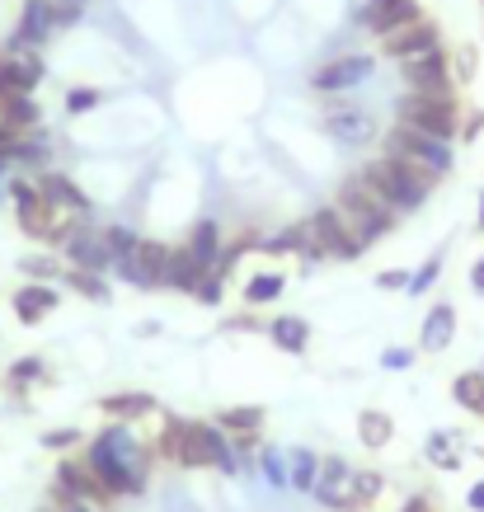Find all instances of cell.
Masks as SVG:
<instances>
[{
	"instance_id": "obj_1",
	"label": "cell",
	"mask_w": 484,
	"mask_h": 512,
	"mask_svg": "<svg viewBox=\"0 0 484 512\" xmlns=\"http://www.w3.org/2000/svg\"><path fill=\"white\" fill-rule=\"evenodd\" d=\"M85 461H90V470L104 480V489L113 498H137L146 489V475H151V451L132 437L127 423H113V428L94 437Z\"/></svg>"
},
{
	"instance_id": "obj_2",
	"label": "cell",
	"mask_w": 484,
	"mask_h": 512,
	"mask_svg": "<svg viewBox=\"0 0 484 512\" xmlns=\"http://www.w3.org/2000/svg\"><path fill=\"white\" fill-rule=\"evenodd\" d=\"M160 451L170 456L174 466L198 470V466H217L226 475L240 470V451L231 447V437L221 433L217 423H193V419H170L160 433Z\"/></svg>"
},
{
	"instance_id": "obj_3",
	"label": "cell",
	"mask_w": 484,
	"mask_h": 512,
	"mask_svg": "<svg viewBox=\"0 0 484 512\" xmlns=\"http://www.w3.org/2000/svg\"><path fill=\"white\" fill-rule=\"evenodd\" d=\"M334 207H339V217L348 221V231L358 235L362 245H372V240H381V235H391V226H395V212L391 202L381 198L362 174H353L344 188H339V198H334Z\"/></svg>"
},
{
	"instance_id": "obj_4",
	"label": "cell",
	"mask_w": 484,
	"mask_h": 512,
	"mask_svg": "<svg viewBox=\"0 0 484 512\" xmlns=\"http://www.w3.org/2000/svg\"><path fill=\"white\" fill-rule=\"evenodd\" d=\"M362 179L391 202L400 217H405V212H419L423 202H428V193H433V179H423L419 170H409L405 160H395V156L367 160V165H362Z\"/></svg>"
},
{
	"instance_id": "obj_5",
	"label": "cell",
	"mask_w": 484,
	"mask_h": 512,
	"mask_svg": "<svg viewBox=\"0 0 484 512\" xmlns=\"http://www.w3.org/2000/svg\"><path fill=\"white\" fill-rule=\"evenodd\" d=\"M386 156L405 160L409 170H419L423 179H433V184L456 170L452 141H438V137H428V132H414V127H405V123L386 132Z\"/></svg>"
},
{
	"instance_id": "obj_6",
	"label": "cell",
	"mask_w": 484,
	"mask_h": 512,
	"mask_svg": "<svg viewBox=\"0 0 484 512\" xmlns=\"http://www.w3.org/2000/svg\"><path fill=\"white\" fill-rule=\"evenodd\" d=\"M10 198H15V217H19V231L33 235V240H66V235L76 231L66 217L62 207H52V202L43 198V188L29 184V179H15L10 184Z\"/></svg>"
},
{
	"instance_id": "obj_7",
	"label": "cell",
	"mask_w": 484,
	"mask_h": 512,
	"mask_svg": "<svg viewBox=\"0 0 484 512\" xmlns=\"http://www.w3.org/2000/svg\"><path fill=\"white\" fill-rule=\"evenodd\" d=\"M400 123L414 127V132H428L438 141L461 137V99L456 94H409L400 99Z\"/></svg>"
},
{
	"instance_id": "obj_8",
	"label": "cell",
	"mask_w": 484,
	"mask_h": 512,
	"mask_svg": "<svg viewBox=\"0 0 484 512\" xmlns=\"http://www.w3.org/2000/svg\"><path fill=\"white\" fill-rule=\"evenodd\" d=\"M306 226H311V235H315V249H320V259H358L362 249V240L353 231H348V221L339 217V207H320L315 217H306Z\"/></svg>"
},
{
	"instance_id": "obj_9",
	"label": "cell",
	"mask_w": 484,
	"mask_h": 512,
	"mask_svg": "<svg viewBox=\"0 0 484 512\" xmlns=\"http://www.w3.org/2000/svg\"><path fill=\"white\" fill-rule=\"evenodd\" d=\"M165 268H170V245L137 240V249L118 264V273H123V282L141 287V292H156V287H165Z\"/></svg>"
},
{
	"instance_id": "obj_10",
	"label": "cell",
	"mask_w": 484,
	"mask_h": 512,
	"mask_svg": "<svg viewBox=\"0 0 484 512\" xmlns=\"http://www.w3.org/2000/svg\"><path fill=\"white\" fill-rule=\"evenodd\" d=\"M372 71H376V57H367V52H348V57H334V62L320 66L311 85L320 94H344V90H353V85H362Z\"/></svg>"
},
{
	"instance_id": "obj_11",
	"label": "cell",
	"mask_w": 484,
	"mask_h": 512,
	"mask_svg": "<svg viewBox=\"0 0 484 512\" xmlns=\"http://www.w3.org/2000/svg\"><path fill=\"white\" fill-rule=\"evenodd\" d=\"M386 43V52L391 57H400V62H419V57H433V52H442V33L433 19H414V24H405V29H395L391 38H381Z\"/></svg>"
},
{
	"instance_id": "obj_12",
	"label": "cell",
	"mask_w": 484,
	"mask_h": 512,
	"mask_svg": "<svg viewBox=\"0 0 484 512\" xmlns=\"http://www.w3.org/2000/svg\"><path fill=\"white\" fill-rule=\"evenodd\" d=\"M423 10L419 0H367L358 10V29L376 33V38H391L395 29H405V24H414Z\"/></svg>"
},
{
	"instance_id": "obj_13",
	"label": "cell",
	"mask_w": 484,
	"mask_h": 512,
	"mask_svg": "<svg viewBox=\"0 0 484 512\" xmlns=\"http://www.w3.org/2000/svg\"><path fill=\"white\" fill-rule=\"evenodd\" d=\"M43 76H47V66H43V57H38V47H5V52H0V90L33 94Z\"/></svg>"
},
{
	"instance_id": "obj_14",
	"label": "cell",
	"mask_w": 484,
	"mask_h": 512,
	"mask_svg": "<svg viewBox=\"0 0 484 512\" xmlns=\"http://www.w3.org/2000/svg\"><path fill=\"white\" fill-rule=\"evenodd\" d=\"M409 90L414 94H452V57L447 52H433V57H419V62H400Z\"/></svg>"
},
{
	"instance_id": "obj_15",
	"label": "cell",
	"mask_w": 484,
	"mask_h": 512,
	"mask_svg": "<svg viewBox=\"0 0 484 512\" xmlns=\"http://www.w3.org/2000/svg\"><path fill=\"white\" fill-rule=\"evenodd\" d=\"M62 249H66V259H71V268H90V273H104V268H113L109 245H104V231L76 226V231L62 240Z\"/></svg>"
},
{
	"instance_id": "obj_16",
	"label": "cell",
	"mask_w": 484,
	"mask_h": 512,
	"mask_svg": "<svg viewBox=\"0 0 484 512\" xmlns=\"http://www.w3.org/2000/svg\"><path fill=\"white\" fill-rule=\"evenodd\" d=\"M57 489H62V494H71V498H90V503H109V489H104V480H99V475H94L90 470V461H85V456H66L62 466H57Z\"/></svg>"
},
{
	"instance_id": "obj_17",
	"label": "cell",
	"mask_w": 484,
	"mask_h": 512,
	"mask_svg": "<svg viewBox=\"0 0 484 512\" xmlns=\"http://www.w3.org/2000/svg\"><path fill=\"white\" fill-rule=\"evenodd\" d=\"M348 475H353V466H348L344 456H320V480H315V503L320 508H344V489H348Z\"/></svg>"
},
{
	"instance_id": "obj_18",
	"label": "cell",
	"mask_w": 484,
	"mask_h": 512,
	"mask_svg": "<svg viewBox=\"0 0 484 512\" xmlns=\"http://www.w3.org/2000/svg\"><path fill=\"white\" fill-rule=\"evenodd\" d=\"M38 188H43V198L52 202V207H62L66 217H76V221L90 217V198H85V193H80V188L71 184L66 174H52V170H47L43 179H38Z\"/></svg>"
},
{
	"instance_id": "obj_19",
	"label": "cell",
	"mask_w": 484,
	"mask_h": 512,
	"mask_svg": "<svg viewBox=\"0 0 484 512\" xmlns=\"http://www.w3.org/2000/svg\"><path fill=\"white\" fill-rule=\"evenodd\" d=\"M452 339H456V311H452V301H438L433 311L423 315L419 343H423V353H447Z\"/></svg>"
},
{
	"instance_id": "obj_20",
	"label": "cell",
	"mask_w": 484,
	"mask_h": 512,
	"mask_svg": "<svg viewBox=\"0 0 484 512\" xmlns=\"http://www.w3.org/2000/svg\"><path fill=\"white\" fill-rule=\"evenodd\" d=\"M52 33H57V24H52V10H47V0H24L19 33H15V43H10V47H43Z\"/></svg>"
},
{
	"instance_id": "obj_21",
	"label": "cell",
	"mask_w": 484,
	"mask_h": 512,
	"mask_svg": "<svg viewBox=\"0 0 484 512\" xmlns=\"http://www.w3.org/2000/svg\"><path fill=\"white\" fill-rule=\"evenodd\" d=\"M329 132L339 141H348V146H358V141H367V137H376V123L367 118L362 109H348L344 99H334V109H329Z\"/></svg>"
},
{
	"instance_id": "obj_22",
	"label": "cell",
	"mask_w": 484,
	"mask_h": 512,
	"mask_svg": "<svg viewBox=\"0 0 484 512\" xmlns=\"http://www.w3.org/2000/svg\"><path fill=\"white\" fill-rule=\"evenodd\" d=\"M99 409H104L109 419H118V423H132V419L156 414L160 404H156V395H151V390H118V395H104V400H99Z\"/></svg>"
},
{
	"instance_id": "obj_23",
	"label": "cell",
	"mask_w": 484,
	"mask_h": 512,
	"mask_svg": "<svg viewBox=\"0 0 484 512\" xmlns=\"http://www.w3.org/2000/svg\"><path fill=\"white\" fill-rule=\"evenodd\" d=\"M57 311V287H47V282H29V287H19L15 292V315L24 325H38L47 315Z\"/></svg>"
},
{
	"instance_id": "obj_24",
	"label": "cell",
	"mask_w": 484,
	"mask_h": 512,
	"mask_svg": "<svg viewBox=\"0 0 484 512\" xmlns=\"http://www.w3.org/2000/svg\"><path fill=\"white\" fill-rule=\"evenodd\" d=\"M38 104H33V94L24 90H0V123L15 127V132H33L38 127Z\"/></svg>"
},
{
	"instance_id": "obj_25",
	"label": "cell",
	"mask_w": 484,
	"mask_h": 512,
	"mask_svg": "<svg viewBox=\"0 0 484 512\" xmlns=\"http://www.w3.org/2000/svg\"><path fill=\"white\" fill-rule=\"evenodd\" d=\"M203 273L207 268L193 259V249L188 245H179V249H170V268H165V287H174V292H188L193 296V287L203 282Z\"/></svg>"
},
{
	"instance_id": "obj_26",
	"label": "cell",
	"mask_w": 484,
	"mask_h": 512,
	"mask_svg": "<svg viewBox=\"0 0 484 512\" xmlns=\"http://www.w3.org/2000/svg\"><path fill=\"white\" fill-rule=\"evenodd\" d=\"M264 404H231V409H221L217 414V428L226 437H254L264 428Z\"/></svg>"
},
{
	"instance_id": "obj_27",
	"label": "cell",
	"mask_w": 484,
	"mask_h": 512,
	"mask_svg": "<svg viewBox=\"0 0 484 512\" xmlns=\"http://www.w3.org/2000/svg\"><path fill=\"white\" fill-rule=\"evenodd\" d=\"M391 437H395V419L386 414V409H362L358 414V442L367 451H381V447H391Z\"/></svg>"
},
{
	"instance_id": "obj_28",
	"label": "cell",
	"mask_w": 484,
	"mask_h": 512,
	"mask_svg": "<svg viewBox=\"0 0 484 512\" xmlns=\"http://www.w3.org/2000/svg\"><path fill=\"white\" fill-rule=\"evenodd\" d=\"M268 339L278 343L282 353H306V343H311V325H306L301 315H278V320L268 325Z\"/></svg>"
},
{
	"instance_id": "obj_29",
	"label": "cell",
	"mask_w": 484,
	"mask_h": 512,
	"mask_svg": "<svg viewBox=\"0 0 484 512\" xmlns=\"http://www.w3.org/2000/svg\"><path fill=\"white\" fill-rule=\"evenodd\" d=\"M188 249H193V259L203 268H217L221 264V226L217 221H198L193 235H188Z\"/></svg>"
},
{
	"instance_id": "obj_30",
	"label": "cell",
	"mask_w": 484,
	"mask_h": 512,
	"mask_svg": "<svg viewBox=\"0 0 484 512\" xmlns=\"http://www.w3.org/2000/svg\"><path fill=\"white\" fill-rule=\"evenodd\" d=\"M315 480H320V456L306 447H297L292 456H287V484L297 489V494H311Z\"/></svg>"
},
{
	"instance_id": "obj_31",
	"label": "cell",
	"mask_w": 484,
	"mask_h": 512,
	"mask_svg": "<svg viewBox=\"0 0 484 512\" xmlns=\"http://www.w3.org/2000/svg\"><path fill=\"white\" fill-rule=\"evenodd\" d=\"M381 489H386V480H381L376 470H353V475H348V489H344V508H367V503L381 498Z\"/></svg>"
},
{
	"instance_id": "obj_32",
	"label": "cell",
	"mask_w": 484,
	"mask_h": 512,
	"mask_svg": "<svg viewBox=\"0 0 484 512\" xmlns=\"http://www.w3.org/2000/svg\"><path fill=\"white\" fill-rule=\"evenodd\" d=\"M423 456H428V466L433 470H461V437H452V433H433L428 437V447H423Z\"/></svg>"
},
{
	"instance_id": "obj_33",
	"label": "cell",
	"mask_w": 484,
	"mask_h": 512,
	"mask_svg": "<svg viewBox=\"0 0 484 512\" xmlns=\"http://www.w3.org/2000/svg\"><path fill=\"white\" fill-rule=\"evenodd\" d=\"M452 400L466 409V414H475V419H484V372H461L452 381Z\"/></svg>"
},
{
	"instance_id": "obj_34",
	"label": "cell",
	"mask_w": 484,
	"mask_h": 512,
	"mask_svg": "<svg viewBox=\"0 0 484 512\" xmlns=\"http://www.w3.org/2000/svg\"><path fill=\"white\" fill-rule=\"evenodd\" d=\"M62 278H66V287H71V292H80L85 301H99V306L109 301V282L99 278V273H90V268H66Z\"/></svg>"
},
{
	"instance_id": "obj_35",
	"label": "cell",
	"mask_w": 484,
	"mask_h": 512,
	"mask_svg": "<svg viewBox=\"0 0 484 512\" xmlns=\"http://www.w3.org/2000/svg\"><path fill=\"white\" fill-rule=\"evenodd\" d=\"M282 292H287V278H282V273H254V278L245 282V301H250V306H268V301H278Z\"/></svg>"
},
{
	"instance_id": "obj_36",
	"label": "cell",
	"mask_w": 484,
	"mask_h": 512,
	"mask_svg": "<svg viewBox=\"0 0 484 512\" xmlns=\"http://www.w3.org/2000/svg\"><path fill=\"white\" fill-rule=\"evenodd\" d=\"M259 470H264V480L273 484V489H287V451L264 447L259 451Z\"/></svg>"
},
{
	"instance_id": "obj_37",
	"label": "cell",
	"mask_w": 484,
	"mask_h": 512,
	"mask_svg": "<svg viewBox=\"0 0 484 512\" xmlns=\"http://www.w3.org/2000/svg\"><path fill=\"white\" fill-rule=\"evenodd\" d=\"M137 240H141V235H137V231H127V226H109V231H104V245H109L113 268H118V264L127 259V254L137 249Z\"/></svg>"
},
{
	"instance_id": "obj_38",
	"label": "cell",
	"mask_w": 484,
	"mask_h": 512,
	"mask_svg": "<svg viewBox=\"0 0 484 512\" xmlns=\"http://www.w3.org/2000/svg\"><path fill=\"white\" fill-rule=\"evenodd\" d=\"M19 273H29L33 282H52V278H62V264H57L52 254H24V259H19Z\"/></svg>"
},
{
	"instance_id": "obj_39",
	"label": "cell",
	"mask_w": 484,
	"mask_h": 512,
	"mask_svg": "<svg viewBox=\"0 0 484 512\" xmlns=\"http://www.w3.org/2000/svg\"><path fill=\"white\" fill-rule=\"evenodd\" d=\"M104 104V90H94V85H76V90H66V113H90Z\"/></svg>"
},
{
	"instance_id": "obj_40",
	"label": "cell",
	"mask_w": 484,
	"mask_h": 512,
	"mask_svg": "<svg viewBox=\"0 0 484 512\" xmlns=\"http://www.w3.org/2000/svg\"><path fill=\"white\" fill-rule=\"evenodd\" d=\"M221 292H226V273H217V268H207L203 282L193 287V296H198L203 306H221Z\"/></svg>"
},
{
	"instance_id": "obj_41",
	"label": "cell",
	"mask_w": 484,
	"mask_h": 512,
	"mask_svg": "<svg viewBox=\"0 0 484 512\" xmlns=\"http://www.w3.org/2000/svg\"><path fill=\"white\" fill-rule=\"evenodd\" d=\"M438 273H442V254H433V259H428V264H423L419 273L409 278V296H423L428 287H433V282H438Z\"/></svg>"
},
{
	"instance_id": "obj_42",
	"label": "cell",
	"mask_w": 484,
	"mask_h": 512,
	"mask_svg": "<svg viewBox=\"0 0 484 512\" xmlns=\"http://www.w3.org/2000/svg\"><path fill=\"white\" fill-rule=\"evenodd\" d=\"M47 10H52V24H57V33H62V29L76 24L85 5H76V0H47Z\"/></svg>"
},
{
	"instance_id": "obj_43",
	"label": "cell",
	"mask_w": 484,
	"mask_h": 512,
	"mask_svg": "<svg viewBox=\"0 0 484 512\" xmlns=\"http://www.w3.org/2000/svg\"><path fill=\"white\" fill-rule=\"evenodd\" d=\"M38 376H43V357H19L15 367H10V381H15V386H29Z\"/></svg>"
},
{
	"instance_id": "obj_44",
	"label": "cell",
	"mask_w": 484,
	"mask_h": 512,
	"mask_svg": "<svg viewBox=\"0 0 484 512\" xmlns=\"http://www.w3.org/2000/svg\"><path fill=\"white\" fill-rule=\"evenodd\" d=\"M409 278H414V273H405V268H386V273L376 278V287H381V292H409Z\"/></svg>"
},
{
	"instance_id": "obj_45",
	"label": "cell",
	"mask_w": 484,
	"mask_h": 512,
	"mask_svg": "<svg viewBox=\"0 0 484 512\" xmlns=\"http://www.w3.org/2000/svg\"><path fill=\"white\" fill-rule=\"evenodd\" d=\"M381 367H386V372H405V367H414V348H386V353H381Z\"/></svg>"
},
{
	"instance_id": "obj_46",
	"label": "cell",
	"mask_w": 484,
	"mask_h": 512,
	"mask_svg": "<svg viewBox=\"0 0 484 512\" xmlns=\"http://www.w3.org/2000/svg\"><path fill=\"white\" fill-rule=\"evenodd\" d=\"M80 433L76 428H52V433H43V447L47 451H66V447H76Z\"/></svg>"
},
{
	"instance_id": "obj_47",
	"label": "cell",
	"mask_w": 484,
	"mask_h": 512,
	"mask_svg": "<svg viewBox=\"0 0 484 512\" xmlns=\"http://www.w3.org/2000/svg\"><path fill=\"white\" fill-rule=\"evenodd\" d=\"M52 494H57V512H99V503H90V498H71L62 489H52Z\"/></svg>"
},
{
	"instance_id": "obj_48",
	"label": "cell",
	"mask_w": 484,
	"mask_h": 512,
	"mask_svg": "<svg viewBox=\"0 0 484 512\" xmlns=\"http://www.w3.org/2000/svg\"><path fill=\"white\" fill-rule=\"evenodd\" d=\"M456 76L461 80L475 76V47H456Z\"/></svg>"
},
{
	"instance_id": "obj_49",
	"label": "cell",
	"mask_w": 484,
	"mask_h": 512,
	"mask_svg": "<svg viewBox=\"0 0 484 512\" xmlns=\"http://www.w3.org/2000/svg\"><path fill=\"white\" fill-rule=\"evenodd\" d=\"M466 508H470V512H484V480H475V484H470Z\"/></svg>"
},
{
	"instance_id": "obj_50",
	"label": "cell",
	"mask_w": 484,
	"mask_h": 512,
	"mask_svg": "<svg viewBox=\"0 0 484 512\" xmlns=\"http://www.w3.org/2000/svg\"><path fill=\"white\" fill-rule=\"evenodd\" d=\"M470 292L484 296V259H475V268H470Z\"/></svg>"
},
{
	"instance_id": "obj_51",
	"label": "cell",
	"mask_w": 484,
	"mask_h": 512,
	"mask_svg": "<svg viewBox=\"0 0 484 512\" xmlns=\"http://www.w3.org/2000/svg\"><path fill=\"white\" fill-rule=\"evenodd\" d=\"M484 127V113H470V123H461V137H480Z\"/></svg>"
},
{
	"instance_id": "obj_52",
	"label": "cell",
	"mask_w": 484,
	"mask_h": 512,
	"mask_svg": "<svg viewBox=\"0 0 484 512\" xmlns=\"http://www.w3.org/2000/svg\"><path fill=\"white\" fill-rule=\"evenodd\" d=\"M226 329H259V320L254 315H235V320H226Z\"/></svg>"
},
{
	"instance_id": "obj_53",
	"label": "cell",
	"mask_w": 484,
	"mask_h": 512,
	"mask_svg": "<svg viewBox=\"0 0 484 512\" xmlns=\"http://www.w3.org/2000/svg\"><path fill=\"white\" fill-rule=\"evenodd\" d=\"M400 512H433V508H428V498H409Z\"/></svg>"
},
{
	"instance_id": "obj_54",
	"label": "cell",
	"mask_w": 484,
	"mask_h": 512,
	"mask_svg": "<svg viewBox=\"0 0 484 512\" xmlns=\"http://www.w3.org/2000/svg\"><path fill=\"white\" fill-rule=\"evenodd\" d=\"M480 231H484V193H480Z\"/></svg>"
},
{
	"instance_id": "obj_55",
	"label": "cell",
	"mask_w": 484,
	"mask_h": 512,
	"mask_svg": "<svg viewBox=\"0 0 484 512\" xmlns=\"http://www.w3.org/2000/svg\"><path fill=\"white\" fill-rule=\"evenodd\" d=\"M76 5H85V0H76Z\"/></svg>"
}]
</instances>
